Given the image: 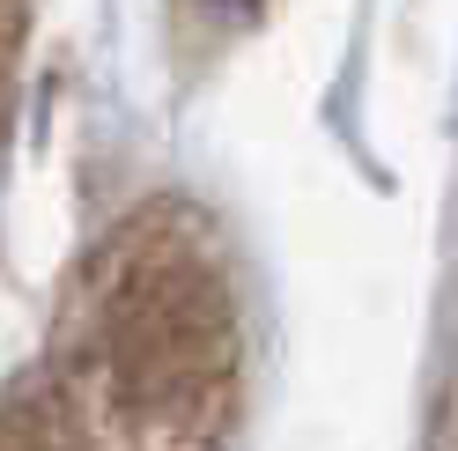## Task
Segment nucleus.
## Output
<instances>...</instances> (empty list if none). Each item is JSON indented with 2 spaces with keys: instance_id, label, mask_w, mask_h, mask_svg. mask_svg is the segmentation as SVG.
Segmentation results:
<instances>
[{
  "instance_id": "obj_1",
  "label": "nucleus",
  "mask_w": 458,
  "mask_h": 451,
  "mask_svg": "<svg viewBox=\"0 0 458 451\" xmlns=\"http://www.w3.org/2000/svg\"><path fill=\"white\" fill-rule=\"evenodd\" d=\"M208 8H215V15H251L259 0H208Z\"/></svg>"
}]
</instances>
